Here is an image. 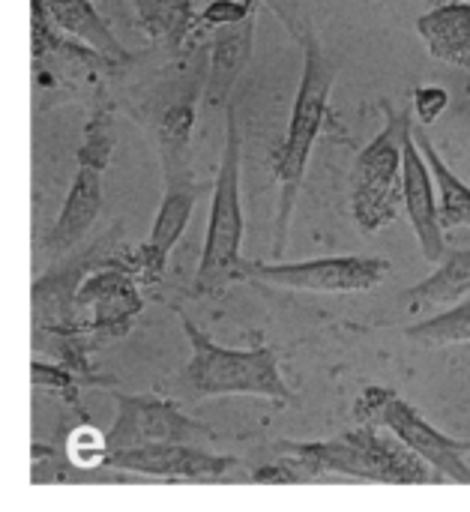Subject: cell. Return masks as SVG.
<instances>
[{
	"label": "cell",
	"mask_w": 470,
	"mask_h": 512,
	"mask_svg": "<svg viewBox=\"0 0 470 512\" xmlns=\"http://www.w3.org/2000/svg\"><path fill=\"white\" fill-rule=\"evenodd\" d=\"M267 3L276 9V15L294 33V39L300 42V51H303V72H300V87H297L294 108H291L288 132L273 156V174L279 180V213H276L273 252L282 255L285 243H288V228H291L297 192L306 177L309 156H312L315 141L321 138L324 123L330 117V96H333L339 69H336V60L330 57L324 39L318 36L315 24L297 6V0H267Z\"/></svg>",
	"instance_id": "cell-1"
},
{
	"label": "cell",
	"mask_w": 470,
	"mask_h": 512,
	"mask_svg": "<svg viewBox=\"0 0 470 512\" xmlns=\"http://www.w3.org/2000/svg\"><path fill=\"white\" fill-rule=\"evenodd\" d=\"M279 450L291 462L297 483L351 480L381 486H441L444 480L390 432L357 426L330 441H282Z\"/></svg>",
	"instance_id": "cell-2"
},
{
	"label": "cell",
	"mask_w": 470,
	"mask_h": 512,
	"mask_svg": "<svg viewBox=\"0 0 470 512\" xmlns=\"http://www.w3.org/2000/svg\"><path fill=\"white\" fill-rule=\"evenodd\" d=\"M192 357L180 372V384L192 399L216 396H255L276 405H294V390L285 384L279 354L270 345L225 348L207 336L189 315L177 312Z\"/></svg>",
	"instance_id": "cell-3"
},
{
	"label": "cell",
	"mask_w": 470,
	"mask_h": 512,
	"mask_svg": "<svg viewBox=\"0 0 470 512\" xmlns=\"http://www.w3.org/2000/svg\"><path fill=\"white\" fill-rule=\"evenodd\" d=\"M240 165H243V138L237 126V111L228 105L225 120V147L210 195V219L204 234L201 261L195 270L198 294H219L231 282H243V201H240Z\"/></svg>",
	"instance_id": "cell-4"
},
{
	"label": "cell",
	"mask_w": 470,
	"mask_h": 512,
	"mask_svg": "<svg viewBox=\"0 0 470 512\" xmlns=\"http://www.w3.org/2000/svg\"><path fill=\"white\" fill-rule=\"evenodd\" d=\"M384 129L357 153L351 171V216L363 234H375L396 222L402 207V147L414 129L408 105L381 102Z\"/></svg>",
	"instance_id": "cell-5"
},
{
	"label": "cell",
	"mask_w": 470,
	"mask_h": 512,
	"mask_svg": "<svg viewBox=\"0 0 470 512\" xmlns=\"http://www.w3.org/2000/svg\"><path fill=\"white\" fill-rule=\"evenodd\" d=\"M351 417L357 426H378L390 432L402 447H408L414 456H420L444 483L470 486V441L450 438L441 429H435L411 402H405L390 387H366Z\"/></svg>",
	"instance_id": "cell-6"
},
{
	"label": "cell",
	"mask_w": 470,
	"mask_h": 512,
	"mask_svg": "<svg viewBox=\"0 0 470 512\" xmlns=\"http://www.w3.org/2000/svg\"><path fill=\"white\" fill-rule=\"evenodd\" d=\"M114 402V423L105 432L108 450L126 453L141 447H198L207 450L216 435L204 423L186 417L174 402L153 393H108Z\"/></svg>",
	"instance_id": "cell-7"
},
{
	"label": "cell",
	"mask_w": 470,
	"mask_h": 512,
	"mask_svg": "<svg viewBox=\"0 0 470 512\" xmlns=\"http://www.w3.org/2000/svg\"><path fill=\"white\" fill-rule=\"evenodd\" d=\"M390 276V261L375 255H333L312 261H246L243 282H264L312 294H366Z\"/></svg>",
	"instance_id": "cell-8"
},
{
	"label": "cell",
	"mask_w": 470,
	"mask_h": 512,
	"mask_svg": "<svg viewBox=\"0 0 470 512\" xmlns=\"http://www.w3.org/2000/svg\"><path fill=\"white\" fill-rule=\"evenodd\" d=\"M162 171H165V195L159 201L150 234L135 255L138 279H144V282L162 279L165 264H168L177 240L183 237V231L195 213V204L201 198V183L192 177L186 162H168V165H162Z\"/></svg>",
	"instance_id": "cell-9"
},
{
	"label": "cell",
	"mask_w": 470,
	"mask_h": 512,
	"mask_svg": "<svg viewBox=\"0 0 470 512\" xmlns=\"http://www.w3.org/2000/svg\"><path fill=\"white\" fill-rule=\"evenodd\" d=\"M402 207L414 225L423 258L429 264H438L447 255V231L441 228L438 186L426 156L414 141V129L408 132L402 147Z\"/></svg>",
	"instance_id": "cell-10"
},
{
	"label": "cell",
	"mask_w": 470,
	"mask_h": 512,
	"mask_svg": "<svg viewBox=\"0 0 470 512\" xmlns=\"http://www.w3.org/2000/svg\"><path fill=\"white\" fill-rule=\"evenodd\" d=\"M237 459L198 447H141L108 456V468L153 480H225L237 471Z\"/></svg>",
	"instance_id": "cell-11"
},
{
	"label": "cell",
	"mask_w": 470,
	"mask_h": 512,
	"mask_svg": "<svg viewBox=\"0 0 470 512\" xmlns=\"http://www.w3.org/2000/svg\"><path fill=\"white\" fill-rule=\"evenodd\" d=\"M255 48V18L219 27L210 33V54H207V84L204 96L213 108L231 105V93L252 60Z\"/></svg>",
	"instance_id": "cell-12"
},
{
	"label": "cell",
	"mask_w": 470,
	"mask_h": 512,
	"mask_svg": "<svg viewBox=\"0 0 470 512\" xmlns=\"http://www.w3.org/2000/svg\"><path fill=\"white\" fill-rule=\"evenodd\" d=\"M102 210V171L93 165H78L69 183L66 201L45 237L48 255H63L84 240Z\"/></svg>",
	"instance_id": "cell-13"
},
{
	"label": "cell",
	"mask_w": 470,
	"mask_h": 512,
	"mask_svg": "<svg viewBox=\"0 0 470 512\" xmlns=\"http://www.w3.org/2000/svg\"><path fill=\"white\" fill-rule=\"evenodd\" d=\"M42 6V12L51 18V24H57L60 30L72 33L78 42H84L99 60L105 63H129L132 54L123 48V42L114 36V30L102 21V15L96 12L93 0H36Z\"/></svg>",
	"instance_id": "cell-14"
},
{
	"label": "cell",
	"mask_w": 470,
	"mask_h": 512,
	"mask_svg": "<svg viewBox=\"0 0 470 512\" xmlns=\"http://www.w3.org/2000/svg\"><path fill=\"white\" fill-rule=\"evenodd\" d=\"M429 54L441 63L470 69V0H444L417 18Z\"/></svg>",
	"instance_id": "cell-15"
},
{
	"label": "cell",
	"mask_w": 470,
	"mask_h": 512,
	"mask_svg": "<svg viewBox=\"0 0 470 512\" xmlns=\"http://www.w3.org/2000/svg\"><path fill=\"white\" fill-rule=\"evenodd\" d=\"M204 84H207V60L195 63L186 72L183 87L177 90V96L162 111L159 126H156L162 165L186 162V150H189V141H192V129H195V117H198V99L204 93Z\"/></svg>",
	"instance_id": "cell-16"
},
{
	"label": "cell",
	"mask_w": 470,
	"mask_h": 512,
	"mask_svg": "<svg viewBox=\"0 0 470 512\" xmlns=\"http://www.w3.org/2000/svg\"><path fill=\"white\" fill-rule=\"evenodd\" d=\"M470 294V249H447L435 270L411 285L402 297L411 315H426L441 306H456Z\"/></svg>",
	"instance_id": "cell-17"
},
{
	"label": "cell",
	"mask_w": 470,
	"mask_h": 512,
	"mask_svg": "<svg viewBox=\"0 0 470 512\" xmlns=\"http://www.w3.org/2000/svg\"><path fill=\"white\" fill-rule=\"evenodd\" d=\"M78 300L96 309V324H114V321H129L132 315L141 312V297L129 273L123 270H102L90 276Z\"/></svg>",
	"instance_id": "cell-18"
},
{
	"label": "cell",
	"mask_w": 470,
	"mask_h": 512,
	"mask_svg": "<svg viewBox=\"0 0 470 512\" xmlns=\"http://www.w3.org/2000/svg\"><path fill=\"white\" fill-rule=\"evenodd\" d=\"M414 141L420 147V153L426 156L435 186H438V210H441V228L453 231V228H470V186L438 156L432 138L420 129H414Z\"/></svg>",
	"instance_id": "cell-19"
},
{
	"label": "cell",
	"mask_w": 470,
	"mask_h": 512,
	"mask_svg": "<svg viewBox=\"0 0 470 512\" xmlns=\"http://www.w3.org/2000/svg\"><path fill=\"white\" fill-rule=\"evenodd\" d=\"M135 12L153 42H159L168 54L183 51L195 27L192 0H135Z\"/></svg>",
	"instance_id": "cell-20"
},
{
	"label": "cell",
	"mask_w": 470,
	"mask_h": 512,
	"mask_svg": "<svg viewBox=\"0 0 470 512\" xmlns=\"http://www.w3.org/2000/svg\"><path fill=\"white\" fill-rule=\"evenodd\" d=\"M405 336L426 348L470 345V300H462L432 318L414 321L411 327H405Z\"/></svg>",
	"instance_id": "cell-21"
},
{
	"label": "cell",
	"mask_w": 470,
	"mask_h": 512,
	"mask_svg": "<svg viewBox=\"0 0 470 512\" xmlns=\"http://www.w3.org/2000/svg\"><path fill=\"white\" fill-rule=\"evenodd\" d=\"M114 150V120L108 111H96L84 129V147L78 150V165H93L105 171Z\"/></svg>",
	"instance_id": "cell-22"
},
{
	"label": "cell",
	"mask_w": 470,
	"mask_h": 512,
	"mask_svg": "<svg viewBox=\"0 0 470 512\" xmlns=\"http://www.w3.org/2000/svg\"><path fill=\"white\" fill-rule=\"evenodd\" d=\"M66 456L75 468H99L108 465V438L96 426H78L66 438Z\"/></svg>",
	"instance_id": "cell-23"
},
{
	"label": "cell",
	"mask_w": 470,
	"mask_h": 512,
	"mask_svg": "<svg viewBox=\"0 0 470 512\" xmlns=\"http://www.w3.org/2000/svg\"><path fill=\"white\" fill-rule=\"evenodd\" d=\"M255 12V0H210L201 15H195L192 33H213L219 27L246 21Z\"/></svg>",
	"instance_id": "cell-24"
},
{
	"label": "cell",
	"mask_w": 470,
	"mask_h": 512,
	"mask_svg": "<svg viewBox=\"0 0 470 512\" xmlns=\"http://www.w3.org/2000/svg\"><path fill=\"white\" fill-rule=\"evenodd\" d=\"M450 105V90L441 84H426L411 90V114L420 126H432Z\"/></svg>",
	"instance_id": "cell-25"
}]
</instances>
